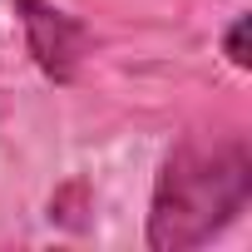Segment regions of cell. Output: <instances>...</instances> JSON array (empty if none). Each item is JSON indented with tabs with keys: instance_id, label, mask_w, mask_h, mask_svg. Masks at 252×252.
<instances>
[{
	"instance_id": "cell-1",
	"label": "cell",
	"mask_w": 252,
	"mask_h": 252,
	"mask_svg": "<svg viewBox=\"0 0 252 252\" xmlns=\"http://www.w3.org/2000/svg\"><path fill=\"white\" fill-rule=\"evenodd\" d=\"M252 203V149L242 134L178 139L158 163L144 242L154 252H193L232 227Z\"/></svg>"
},
{
	"instance_id": "cell-2",
	"label": "cell",
	"mask_w": 252,
	"mask_h": 252,
	"mask_svg": "<svg viewBox=\"0 0 252 252\" xmlns=\"http://www.w3.org/2000/svg\"><path fill=\"white\" fill-rule=\"evenodd\" d=\"M15 5V20L25 30V50L35 60V69L50 79V84H74L79 79V64L89 60V25L69 10H60L55 0H10Z\"/></svg>"
},
{
	"instance_id": "cell-3",
	"label": "cell",
	"mask_w": 252,
	"mask_h": 252,
	"mask_svg": "<svg viewBox=\"0 0 252 252\" xmlns=\"http://www.w3.org/2000/svg\"><path fill=\"white\" fill-rule=\"evenodd\" d=\"M247 30H252V15L242 10V15H232V25L222 30V55H227V64L232 69H252V50H247Z\"/></svg>"
}]
</instances>
